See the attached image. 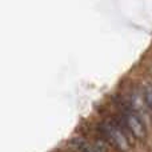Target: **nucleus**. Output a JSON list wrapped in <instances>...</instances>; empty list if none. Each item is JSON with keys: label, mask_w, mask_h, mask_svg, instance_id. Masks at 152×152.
<instances>
[{"label": "nucleus", "mask_w": 152, "mask_h": 152, "mask_svg": "<svg viewBox=\"0 0 152 152\" xmlns=\"http://www.w3.org/2000/svg\"><path fill=\"white\" fill-rule=\"evenodd\" d=\"M102 129L104 131V134L118 145L120 150H127L128 148V142H127V137L124 136V134L116 126L110 123H105L102 126Z\"/></svg>", "instance_id": "1"}, {"label": "nucleus", "mask_w": 152, "mask_h": 152, "mask_svg": "<svg viewBox=\"0 0 152 152\" xmlns=\"http://www.w3.org/2000/svg\"><path fill=\"white\" fill-rule=\"evenodd\" d=\"M126 121L128 126L129 131L139 139H144L145 137V127L143 124V121L140 120V118L135 113H127L126 116Z\"/></svg>", "instance_id": "2"}, {"label": "nucleus", "mask_w": 152, "mask_h": 152, "mask_svg": "<svg viewBox=\"0 0 152 152\" xmlns=\"http://www.w3.org/2000/svg\"><path fill=\"white\" fill-rule=\"evenodd\" d=\"M144 100H145V104L150 107V110H152V86L145 87V89H144Z\"/></svg>", "instance_id": "3"}]
</instances>
